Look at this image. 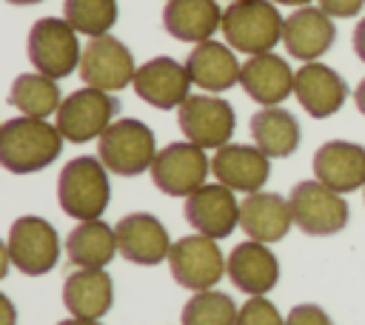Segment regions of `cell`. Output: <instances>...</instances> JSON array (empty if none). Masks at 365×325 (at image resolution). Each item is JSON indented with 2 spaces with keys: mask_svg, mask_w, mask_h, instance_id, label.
Instances as JSON below:
<instances>
[{
  "mask_svg": "<svg viewBox=\"0 0 365 325\" xmlns=\"http://www.w3.org/2000/svg\"><path fill=\"white\" fill-rule=\"evenodd\" d=\"M63 151V134L40 117H14L0 128V162L11 174H31L51 165Z\"/></svg>",
  "mask_w": 365,
  "mask_h": 325,
  "instance_id": "1",
  "label": "cell"
},
{
  "mask_svg": "<svg viewBox=\"0 0 365 325\" xmlns=\"http://www.w3.org/2000/svg\"><path fill=\"white\" fill-rule=\"evenodd\" d=\"M282 14L277 11L274 0H237L222 11L220 31L234 51L265 54L282 40Z\"/></svg>",
  "mask_w": 365,
  "mask_h": 325,
  "instance_id": "2",
  "label": "cell"
},
{
  "mask_svg": "<svg viewBox=\"0 0 365 325\" xmlns=\"http://www.w3.org/2000/svg\"><path fill=\"white\" fill-rule=\"evenodd\" d=\"M111 197L106 165L94 157H74L57 177L60 208L74 220H100Z\"/></svg>",
  "mask_w": 365,
  "mask_h": 325,
  "instance_id": "3",
  "label": "cell"
},
{
  "mask_svg": "<svg viewBox=\"0 0 365 325\" xmlns=\"http://www.w3.org/2000/svg\"><path fill=\"white\" fill-rule=\"evenodd\" d=\"M157 157V140L154 131L140 120H114L100 137H97V160L120 174V177H137L151 168Z\"/></svg>",
  "mask_w": 365,
  "mask_h": 325,
  "instance_id": "4",
  "label": "cell"
},
{
  "mask_svg": "<svg viewBox=\"0 0 365 325\" xmlns=\"http://www.w3.org/2000/svg\"><path fill=\"white\" fill-rule=\"evenodd\" d=\"M83 48L77 31L66 17H40L29 31V60L46 77H68L80 68Z\"/></svg>",
  "mask_w": 365,
  "mask_h": 325,
  "instance_id": "5",
  "label": "cell"
},
{
  "mask_svg": "<svg viewBox=\"0 0 365 325\" xmlns=\"http://www.w3.org/2000/svg\"><path fill=\"white\" fill-rule=\"evenodd\" d=\"M288 205L297 228H302L311 237L336 234L348 222V202L342 200L339 191L328 188L319 180L297 182L288 194Z\"/></svg>",
  "mask_w": 365,
  "mask_h": 325,
  "instance_id": "6",
  "label": "cell"
},
{
  "mask_svg": "<svg viewBox=\"0 0 365 325\" xmlns=\"http://www.w3.org/2000/svg\"><path fill=\"white\" fill-rule=\"evenodd\" d=\"M168 268L177 285L191 288V291H208L222 279V274L228 271V262L217 239L205 234H191L171 245Z\"/></svg>",
  "mask_w": 365,
  "mask_h": 325,
  "instance_id": "7",
  "label": "cell"
},
{
  "mask_svg": "<svg viewBox=\"0 0 365 325\" xmlns=\"http://www.w3.org/2000/svg\"><path fill=\"white\" fill-rule=\"evenodd\" d=\"M117 108L120 103L108 91H100L91 86L77 88L57 108V131L68 143H88L114 123Z\"/></svg>",
  "mask_w": 365,
  "mask_h": 325,
  "instance_id": "8",
  "label": "cell"
},
{
  "mask_svg": "<svg viewBox=\"0 0 365 325\" xmlns=\"http://www.w3.org/2000/svg\"><path fill=\"white\" fill-rule=\"evenodd\" d=\"M148 171H151L154 185L163 194L188 197L205 185L211 160L205 157V148H200L194 143H168L165 148L157 151Z\"/></svg>",
  "mask_w": 365,
  "mask_h": 325,
  "instance_id": "9",
  "label": "cell"
},
{
  "mask_svg": "<svg viewBox=\"0 0 365 325\" xmlns=\"http://www.w3.org/2000/svg\"><path fill=\"white\" fill-rule=\"evenodd\" d=\"M6 251L14 268L29 277L48 274L60 257V239L48 220L43 217H20L9 228Z\"/></svg>",
  "mask_w": 365,
  "mask_h": 325,
  "instance_id": "10",
  "label": "cell"
},
{
  "mask_svg": "<svg viewBox=\"0 0 365 325\" xmlns=\"http://www.w3.org/2000/svg\"><path fill=\"white\" fill-rule=\"evenodd\" d=\"M177 123L185 140L200 148H222L237 128L234 108L222 97L208 94H188V100L177 108Z\"/></svg>",
  "mask_w": 365,
  "mask_h": 325,
  "instance_id": "11",
  "label": "cell"
},
{
  "mask_svg": "<svg viewBox=\"0 0 365 325\" xmlns=\"http://www.w3.org/2000/svg\"><path fill=\"white\" fill-rule=\"evenodd\" d=\"M137 66L125 43L111 34L91 37L80 57V77L86 86L100 91H120L134 83Z\"/></svg>",
  "mask_w": 365,
  "mask_h": 325,
  "instance_id": "12",
  "label": "cell"
},
{
  "mask_svg": "<svg viewBox=\"0 0 365 325\" xmlns=\"http://www.w3.org/2000/svg\"><path fill=\"white\" fill-rule=\"evenodd\" d=\"M131 86L140 100H145L154 108L168 111V108H180L188 100L191 74L182 63H177L171 57H154V60L137 66Z\"/></svg>",
  "mask_w": 365,
  "mask_h": 325,
  "instance_id": "13",
  "label": "cell"
},
{
  "mask_svg": "<svg viewBox=\"0 0 365 325\" xmlns=\"http://www.w3.org/2000/svg\"><path fill=\"white\" fill-rule=\"evenodd\" d=\"M185 220L197 234L211 239L228 237L240 225V202L228 185H202L185 200Z\"/></svg>",
  "mask_w": 365,
  "mask_h": 325,
  "instance_id": "14",
  "label": "cell"
},
{
  "mask_svg": "<svg viewBox=\"0 0 365 325\" xmlns=\"http://www.w3.org/2000/svg\"><path fill=\"white\" fill-rule=\"evenodd\" d=\"M334 37H336L334 20L319 6H299L294 14L285 17L282 26L285 51L305 63L319 60L334 46Z\"/></svg>",
  "mask_w": 365,
  "mask_h": 325,
  "instance_id": "15",
  "label": "cell"
},
{
  "mask_svg": "<svg viewBox=\"0 0 365 325\" xmlns=\"http://www.w3.org/2000/svg\"><path fill=\"white\" fill-rule=\"evenodd\" d=\"M211 171L214 177L228 185L231 191H245L254 194L268 182L271 165H268V154L259 151L257 145H240V143H225L222 148H217V154L211 157Z\"/></svg>",
  "mask_w": 365,
  "mask_h": 325,
  "instance_id": "16",
  "label": "cell"
},
{
  "mask_svg": "<svg viewBox=\"0 0 365 325\" xmlns=\"http://www.w3.org/2000/svg\"><path fill=\"white\" fill-rule=\"evenodd\" d=\"M117 245H120V254L128 259V262H137V265H157L163 259H168V251H171V239H168V231L165 225L151 217V214H128L123 217L117 225Z\"/></svg>",
  "mask_w": 365,
  "mask_h": 325,
  "instance_id": "17",
  "label": "cell"
},
{
  "mask_svg": "<svg viewBox=\"0 0 365 325\" xmlns=\"http://www.w3.org/2000/svg\"><path fill=\"white\" fill-rule=\"evenodd\" d=\"M294 94L311 117L322 120V117H331L342 108V103L348 97V86L331 66L314 60V63H305L302 68H297Z\"/></svg>",
  "mask_w": 365,
  "mask_h": 325,
  "instance_id": "18",
  "label": "cell"
},
{
  "mask_svg": "<svg viewBox=\"0 0 365 325\" xmlns=\"http://www.w3.org/2000/svg\"><path fill=\"white\" fill-rule=\"evenodd\" d=\"M314 174L339 194L356 191L365 185V148L345 140L322 143L314 154Z\"/></svg>",
  "mask_w": 365,
  "mask_h": 325,
  "instance_id": "19",
  "label": "cell"
},
{
  "mask_svg": "<svg viewBox=\"0 0 365 325\" xmlns=\"http://www.w3.org/2000/svg\"><path fill=\"white\" fill-rule=\"evenodd\" d=\"M240 86L245 88V94L251 100H257L259 105H279L288 94H294V71L291 66L274 54H251L242 63L240 71Z\"/></svg>",
  "mask_w": 365,
  "mask_h": 325,
  "instance_id": "20",
  "label": "cell"
},
{
  "mask_svg": "<svg viewBox=\"0 0 365 325\" xmlns=\"http://www.w3.org/2000/svg\"><path fill=\"white\" fill-rule=\"evenodd\" d=\"M291 205L285 197L271 191H254L240 202V228L248 239L257 242H279L291 228Z\"/></svg>",
  "mask_w": 365,
  "mask_h": 325,
  "instance_id": "21",
  "label": "cell"
},
{
  "mask_svg": "<svg viewBox=\"0 0 365 325\" xmlns=\"http://www.w3.org/2000/svg\"><path fill=\"white\" fill-rule=\"evenodd\" d=\"M228 279L248 296L268 294L279 279V262L265 242L248 239L228 254Z\"/></svg>",
  "mask_w": 365,
  "mask_h": 325,
  "instance_id": "22",
  "label": "cell"
},
{
  "mask_svg": "<svg viewBox=\"0 0 365 325\" xmlns=\"http://www.w3.org/2000/svg\"><path fill=\"white\" fill-rule=\"evenodd\" d=\"M114 282L103 268H80L63 282V305L71 316L100 319L111 311Z\"/></svg>",
  "mask_w": 365,
  "mask_h": 325,
  "instance_id": "23",
  "label": "cell"
},
{
  "mask_svg": "<svg viewBox=\"0 0 365 325\" xmlns=\"http://www.w3.org/2000/svg\"><path fill=\"white\" fill-rule=\"evenodd\" d=\"M185 68L191 74V83L205 88V91H225L234 83H240V60L231 46L217 43V40H202L191 48Z\"/></svg>",
  "mask_w": 365,
  "mask_h": 325,
  "instance_id": "24",
  "label": "cell"
},
{
  "mask_svg": "<svg viewBox=\"0 0 365 325\" xmlns=\"http://www.w3.org/2000/svg\"><path fill=\"white\" fill-rule=\"evenodd\" d=\"M163 26L174 40L202 43L222 26L217 0H168L163 9Z\"/></svg>",
  "mask_w": 365,
  "mask_h": 325,
  "instance_id": "25",
  "label": "cell"
},
{
  "mask_svg": "<svg viewBox=\"0 0 365 325\" xmlns=\"http://www.w3.org/2000/svg\"><path fill=\"white\" fill-rule=\"evenodd\" d=\"M117 251V231L103 220H83L66 239V254L77 268H106Z\"/></svg>",
  "mask_w": 365,
  "mask_h": 325,
  "instance_id": "26",
  "label": "cell"
},
{
  "mask_svg": "<svg viewBox=\"0 0 365 325\" xmlns=\"http://www.w3.org/2000/svg\"><path fill=\"white\" fill-rule=\"evenodd\" d=\"M248 128H251L254 145L259 151H265L268 157H288L299 145V125H297L294 114L279 108V105L259 108L251 117Z\"/></svg>",
  "mask_w": 365,
  "mask_h": 325,
  "instance_id": "27",
  "label": "cell"
},
{
  "mask_svg": "<svg viewBox=\"0 0 365 325\" xmlns=\"http://www.w3.org/2000/svg\"><path fill=\"white\" fill-rule=\"evenodd\" d=\"M9 103L26 114V117H40L46 120L48 114H57L60 108V88H57V80L54 77H46V74H20L14 83H11V91H9Z\"/></svg>",
  "mask_w": 365,
  "mask_h": 325,
  "instance_id": "28",
  "label": "cell"
},
{
  "mask_svg": "<svg viewBox=\"0 0 365 325\" xmlns=\"http://www.w3.org/2000/svg\"><path fill=\"white\" fill-rule=\"evenodd\" d=\"M63 17L77 34L103 37L117 23V0H63Z\"/></svg>",
  "mask_w": 365,
  "mask_h": 325,
  "instance_id": "29",
  "label": "cell"
},
{
  "mask_svg": "<svg viewBox=\"0 0 365 325\" xmlns=\"http://www.w3.org/2000/svg\"><path fill=\"white\" fill-rule=\"evenodd\" d=\"M182 325H234L237 322V305L222 291H197L180 316Z\"/></svg>",
  "mask_w": 365,
  "mask_h": 325,
  "instance_id": "30",
  "label": "cell"
},
{
  "mask_svg": "<svg viewBox=\"0 0 365 325\" xmlns=\"http://www.w3.org/2000/svg\"><path fill=\"white\" fill-rule=\"evenodd\" d=\"M234 325H285V319L279 316L277 305L265 296H248V302L237 311Z\"/></svg>",
  "mask_w": 365,
  "mask_h": 325,
  "instance_id": "31",
  "label": "cell"
},
{
  "mask_svg": "<svg viewBox=\"0 0 365 325\" xmlns=\"http://www.w3.org/2000/svg\"><path fill=\"white\" fill-rule=\"evenodd\" d=\"M285 325H334V322H331V316L319 305L305 302V305L291 308V314L285 316Z\"/></svg>",
  "mask_w": 365,
  "mask_h": 325,
  "instance_id": "32",
  "label": "cell"
},
{
  "mask_svg": "<svg viewBox=\"0 0 365 325\" xmlns=\"http://www.w3.org/2000/svg\"><path fill=\"white\" fill-rule=\"evenodd\" d=\"M319 9L331 17H354L365 9V0H319Z\"/></svg>",
  "mask_w": 365,
  "mask_h": 325,
  "instance_id": "33",
  "label": "cell"
},
{
  "mask_svg": "<svg viewBox=\"0 0 365 325\" xmlns=\"http://www.w3.org/2000/svg\"><path fill=\"white\" fill-rule=\"evenodd\" d=\"M354 51H356V57L365 63V17L356 23V29H354Z\"/></svg>",
  "mask_w": 365,
  "mask_h": 325,
  "instance_id": "34",
  "label": "cell"
},
{
  "mask_svg": "<svg viewBox=\"0 0 365 325\" xmlns=\"http://www.w3.org/2000/svg\"><path fill=\"white\" fill-rule=\"evenodd\" d=\"M0 308L6 311V325H14V308H11L9 296H0Z\"/></svg>",
  "mask_w": 365,
  "mask_h": 325,
  "instance_id": "35",
  "label": "cell"
},
{
  "mask_svg": "<svg viewBox=\"0 0 365 325\" xmlns=\"http://www.w3.org/2000/svg\"><path fill=\"white\" fill-rule=\"evenodd\" d=\"M354 100H356V108L365 114V80L356 86V91H354Z\"/></svg>",
  "mask_w": 365,
  "mask_h": 325,
  "instance_id": "36",
  "label": "cell"
},
{
  "mask_svg": "<svg viewBox=\"0 0 365 325\" xmlns=\"http://www.w3.org/2000/svg\"><path fill=\"white\" fill-rule=\"evenodd\" d=\"M57 325H100L97 319H80V316H71V319H63Z\"/></svg>",
  "mask_w": 365,
  "mask_h": 325,
  "instance_id": "37",
  "label": "cell"
},
{
  "mask_svg": "<svg viewBox=\"0 0 365 325\" xmlns=\"http://www.w3.org/2000/svg\"><path fill=\"white\" fill-rule=\"evenodd\" d=\"M274 3H282V6H297V9H299V6H308L311 0H274Z\"/></svg>",
  "mask_w": 365,
  "mask_h": 325,
  "instance_id": "38",
  "label": "cell"
},
{
  "mask_svg": "<svg viewBox=\"0 0 365 325\" xmlns=\"http://www.w3.org/2000/svg\"><path fill=\"white\" fill-rule=\"evenodd\" d=\"M9 3H14V6H34V3H43V0H9Z\"/></svg>",
  "mask_w": 365,
  "mask_h": 325,
  "instance_id": "39",
  "label": "cell"
},
{
  "mask_svg": "<svg viewBox=\"0 0 365 325\" xmlns=\"http://www.w3.org/2000/svg\"><path fill=\"white\" fill-rule=\"evenodd\" d=\"M234 3H237V0H234Z\"/></svg>",
  "mask_w": 365,
  "mask_h": 325,
  "instance_id": "40",
  "label": "cell"
}]
</instances>
